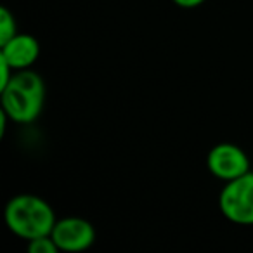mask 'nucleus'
I'll use <instances>...</instances> for the list:
<instances>
[{
	"mask_svg": "<svg viewBox=\"0 0 253 253\" xmlns=\"http://www.w3.org/2000/svg\"><path fill=\"white\" fill-rule=\"evenodd\" d=\"M18 35V25H16L14 14L7 7L0 9V45Z\"/></svg>",
	"mask_w": 253,
	"mask_h": 253,
	"instance_id": "7",
	"label": "nucleus"
},
{
	"mask_svg": "<svg viewBox=\"0 0 253 253\" xmlns=\"http://www.w3.org/2000/svg\"><path fill=\"white\" fill-rule=\"evenodd\" d=\"M207 165L217 179H222L225 182L252 170L246 153L236 144H229V142H222L210 149L207 156Z\"/></svg>",
	"mask_w": 253,
	"mask_h": 253,
	"instance_id": "5",
	"label": "nucleus"
},
{
	"mask_svg": "<svg viewBox=\"0 0 253 253\" xmlns=\"http://www.w3.org/2000/svg\"><path fill=\"white\" fill-rule=\"evenodd\" d=\"M5 224L16 236L35 239L49 236L56 225V213L45 200L35 194H18L5 207Z\"/></svg>",
	"mask_w": 253,
	"mask_h": 253,
	"instance_id": "2",
	"label": "nucleus"
},
{
	"mask_svg": "<svg viewBox=\"0 0 253 253\" xmlns=\"http://www.w3.org/2000/svg\"><path fill=\"white\" fill-rule=\"evenodd\" d=\"M203 2L205 0H173V4H177L179 7H184V9H194L203 4Z\"/></svg>",
	"mask_w": 253,
	"mask_h": 253,
	"instance_id": "10",
	"label": "nucleus"
},
{
	"mask_svg": "<svg viewBox=\"0 0 253 253\" xmlns=\"http://www.w3.org/2000/svg\"><path fill=\"white\" fill-rule=\"evenodd\" d=\"M28 252L30 253H57L56 241L52 239V236H40V238L30 239L28 241Z\"/></svg>",
	"mask_w": 253,
	"mask_h": 253,
	"instance_id": "8",
	"label": "nucleus"
},
{
	"mask_svg": "<svg viewBox=\"0 0 253 253\" xmlns=\"http://www.w3.org/2000/svg\"><path fill=\"white\" fill-rule=\"evenodd\" d=\"M14 71H16L14 68H12L11 64L4 59V57L0 56V90H2V88H4L9 82H11Z\"/></svg>",
	"mask_w": 253,
	"mask_h": 253,
	"instance_id": "9",
	"label": "nucleus"
},
{
	"mask_svg": "<svg viewBox=\"0 0 253 253\" xmlns=\"http://www.w3.org/2000/svg\"><path fill=\"white\" fill-rule=\"evenodd\" d=\"M218 207L227 220L253 225V170L225 182L218 196Z\"/></svg>",
	"mask_w": 253,
	"mask_h": 253,
	"instance_id": "3",
	"label": "nucleus"
},
{
	"mask_svg": "<svg viewBox=\"0 0 253 253\" xmlns=\"http://www.w3.org/2000/svg\"><path fill=\"white\" fill-rule=\"evenodd\" d=\"M59 252L77 253L88 250L95 241V229L88 220L80 217H66L56 222L52 232Z\"/></svg>",
	"mask_w": 253,
	"mask_h": 253,
	"instance_id": "4",
	"label": "nucleus"
},
{
	"mask_svg": "<svg viewBox=\"0 0 253 253\" xmlns=\"http://www.w3.org/2000/svg\"><path fill=\"white\" fill-rule=\"evenodd\" d=\"M2 111L16 123H32L40 116L45 101V84L35 71H14L2 90Z\"/></svg>",
	"mask_w": 253,
	"mask_h": 253,
	"instance_id": "1",
	"label": "nucleus"
},
{
	"mask_svg": "<svg viewBox=\"0 0 253 253\" xmlns=\"http://www.w3.org/2000/svg\"><path fill=\"white\" fill-rule=\"evenodd\" d=\"M40 54V45L35 37L26 35V33H18L11 40L0 45V56L4 57L16 71L28 70Z\"/></svg>",
	"mask_w": 253,
	"mask_h": 253,
	"instance_id": "6",
	"label": "nucleus"
}]
</instances>
